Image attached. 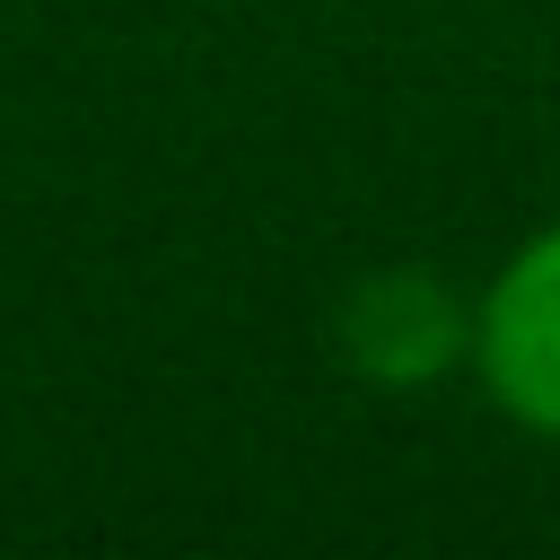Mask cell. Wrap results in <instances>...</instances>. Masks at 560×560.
I'll return each mask as SVG.
<instances>
[{
	"instance_id": "1",
	"label": "cell",
	"mask_w": 560,
	"mask_h": 560,
	"mask_svg": "<svg viewBox=\"0 0 560 560\" xmlns=\"http://www.w3.org/2000/svg\"><path fill=\"white\" fill-rule=\"evenodd\" d=\"M481 368H490V394H499L525 429H551V438H560V228L534 236V245L490 280Z\"/></svg>"
},
{
	"instance_id": "2",
	"label": "cell",
	"mask_w": 560,
	"mask_h": 560,
	"mask_svg": "<svg viewBox=\"0 0 560 560\" xmlns=\"http://www.w3.org/2000/svg\"><path fill=\"white\" fill-rule=\"evenodd\" d=\"M341 341H350V359L368 376L420 385L464 350V315L429 271H376V280H359V298L341 315Z\"/></svg>"
}]
</instances>
